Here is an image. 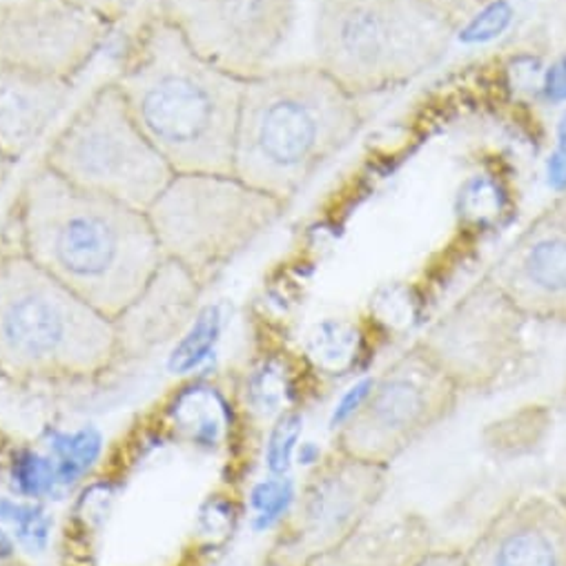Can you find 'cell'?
I'll use <instances>...</instances> for the list:
<instances>
[{
    "mask_svg": "<svg viewBox=\"0 0 566 566\" xmlns=\"http://www.w3.org/2000/svg\"><path fill=\"white\" fill-rule=\"evenodd\" d=\"M98 444H101V438L92 429H85L72 438H61L54 444L61 458L63 482H70L74 475H78L83 469L92 464V460L98 455Z\"/></svg>",
    "mask_w": 566,
    "mask_h": 566,
    "instance_id": "d6986e66",
    "label": "cell"
},
{
    "mask_svg": "<svg viewBox=\"0 0 566 566\" xmlns=\"http://www.w3.org/2000/svg\"><path fill=\"white\" fill-rule=\"evenodd\" d=\"M72 81L0 67V153L12 164L28 157L67 107Z\"/></svg>",
    "mask_w": 566,
    "mask_h": 566,
    "instance_id": "9a60e30c",
    "label": "cell"
},
{
    "mask_svg": "<svg viewBox=\"0 0 566 566\" xmlns=\"http://www.w3.org/2000/svg\"><path fill=\"white\" fill-rule=\"evenodd\" d=\"M289 206L245 186L234 175H175L146 210L168 261L203 286L263 237Z\"/></svg>",
    "mask_w": 566,
    "mask_h": 566,
    "instance_id": "8992f818",
    "label": "cell"
},
{
    "mask_svg": "<svg viewBox=\"0 0 566 566\" xmlns=\"http://www.w3.org/2000/svg\"><path fill=\"white\" fill-rule=\"evenodd\" d=\"M460 399L453 379L412 342L373 379L370 390L344 419L335 449L390 469L408 449L449 421Z\"/></svg>",
    "mask_w": 566,
    "mask_h": 566,
    "instance_id": "ba28073f",
    "label": "cell"
},
{
    "mask_svg": "<svg viewBox=\"0 0 566 566\" xmlns=\"http://www.w3.org/2000/svg\"><path fill=\"white\" fill-rule=\"evenodd\" d=\"M390 469L333 451L308 478L268 564L306 566L368 524L388 491Z\"/></svg>",
    "mask_w": 566,
    "mask_h": 566,
    "instance_id": "8fae6325",
    "label": "cell"
},
{
    "mask_svg": "<svg viewBox=\"0 0 566 566\" xmlns=\"http://www.w3.org/2000/svg\"><path fill=\"white\" fill-rule=\"evenodd\" d=\"M65 3L81 8L90 14L107 21L109 25H116L120 19H125L129 14L136 0H65Z\"/></svg>",
    "mask_w": 566,
    "mask_h": 566,
    "instance_id": "7402d4cb",
    "label": "cell"
},
{
    "mask_svg": "<svg viewBox=\"0 0 566 566\" xmlns=\"http://www.w3.org/2000/svg\"><path fill=\"white\" fill-rule=\"evenodd\" d=\"M199 293L201 283L186 268L166 259L146 291L114 319L120 350L125 346H153L168 339L192 315Z\"/></svg>",
    "mask_w": 566,
    "mask_h": 566,
    "instance_id": "2e32d148",
    "label": "cell"
},
{
    "mask_svg": "<svg viewBox=\"0 0 566 566\" xmlns=\"http://www.w3.org/2000/svg\"><path fill=\"white\" fill-rule=\"evenodd\" d=\"M462 551L467 566H566V509L553 493L513 495Z\"/></svg>",
    "mask_w": 566,
    "mask_h": 566,
    "instance_id": "5bb4252c",
    "label": "cell"
},
{
    "mask_svg": "<svg viewBox=\"0 0 566 566\" xmlns=\"http://www.w3.org/2000/svg\"><path fill=\"white\" fill-rule=\"evenodd\" d=\"M221 72L250 81L286 45L297 0H157L155 10Z\"/></svg>",
    "mask_w": 566,
    "mask_h": 566,
    "instance_id": "30bf717a",
    "label": "cell"
},
{
    "mask_svg": "<svg viewBox=\"0 0 566 566\" xmlns=\"http://www.w3.org/2000/svg\"><path fill=\"white\" fill-rule=\"evenodd\" d=\"M14 551L12 539L6 535V531H0V557H10Z\"/></svg>",
    "mask_w": 566,
    "mask_h": 566,
    "instance_id": "484cf974",
    "label": "cell"
},
{
    "mask_svg": "<svg viewBox=\"0 0 566 566\" xmlns=\"http://www.w3.org/2000/svg\"><path fill=\"white\" fill-rule=\"evenodd\" d=\"M366 120V98L348 92L315 61L270 67L243 83L232 175L291 206L353 144Z\"/></svg>",
    "mask_w": 566,
    "mask_h": 566,
    "instance_id": "3957f363",
    "label": "cell"
},
{
    "mask_svg": "<svg viewBox=\"0 0 566 566\" xmlns=\"http://www.w3.org/2000/svg\"><path fill=\"white\" fill-rule=\"evenodd\" d=\"M120 353L116 324L21 248L0 256V368L30 377L101 373Z\"/></svg>",
    "mask_w": 566,
    "mask_h": 566,
    "instance_id": "5b68a950",
    "label": "cell"
},
{
    "mask_svg": "<svg viewBox=\"0 0 566 566\" xmlns=\"http://www.w3.org/2000/svg\"><path fill=\"white\" fill-rule=\"evenodd\" d=\"M553 495H555V497L559 500V504L566 509V467H564V471H562V475H559V482L555 484Z\"/></svg>",
    "mask_w": 566,
    "mask_h": 566,
    "instance_id": "d4e9b609",
    "label": "cell"
},
{
    "mask_svg": "<svg viewBox=\"0 0 566 566\" xmlns=\"http://www.w3.org/2000/svg\"><path fill=\"white\" fill-rule=\"evenodd\" d=\"M112 81L175 175H232L245 81L201 59L157 12L136 28Z\"/></svg>",
    "mask_w": 566,
    "mask_h": 566,
    "instance_id": "7a4b0ae2",
    "label": "cell"
},
{
    "mask_svg": "<svg viewBox=\"0 0 566 566\" xmlns=\"http://www.w3.org/2000/svg\"><path fill=\"white\" fill-rule=\"evenodd\" d=\"M112 28L65 0H0V67L74 83Z\"/></svg>",
    "mask_w": 566,
    "mask_h": 566,
    "instance_id": "7c38bea8",
    "label": "cell"
},
{
    "mask_svg": "<svg viewBox=\"0 0 566 566\" xmlns=\"http://www.w3.org/2000/svg\"><path fill=\"white\" fill-rule=\"evenodd\" d=\"M531 322L482 274L421 337L464 395H491L520 384L531 368Z\"/></svg>",
    "mask_w": 566,
    "mask_h": 566,
    "instance_id": "9c48e42d",
    "label": "cell"
},
{
    "mask_svg": "<svg viewBox=\"0 0 566 566\" xmlns=\"http://www.w3.org/2000/svg\"><path fill=\"white\" fill-rule=\"evenodd\" d=\"M484 274L531 324L566 328V192L544 206Z\"/></svg>",
    "mask_w": 566,
    "mask_h": 566,
    "instance_id": "4fadbf2b",
    "label": "cell"
},
{
    "mask_svg": "<svg viewBox=\"0 0 566 566\" xmlns=\"http://www.w3.org/2000/svg\"><path fill=\"white\" fill-rule=\"evenodd\" d=\"M217 335V315L203 313L197 319V326L190 331V335L175 348L170 357V370L172 373H188L192 370L210 350Z\"/></svg>",
    "mask_w": 566,
    "mask_h": 566,
    "instance_id": "ac0fdd59",
    "label": "cell"
},
{
    "mask_svg": "<svg viewBox=\"0 0 566 566\" xmlns=\"http://www.w3.org/2000/svg\"><path fill=\"white\" fill-rule=\"evenodd\" d=\"M433 546L431 522L421 513H401L392 520L364 524L306 566H417Z\"/></svg>",
    "mask_w": 566,
    "mask_h": 566,
    "instance_id": "e0dca14e",
    "label": "cell"
},
{
    "mask_svg": "<svg viewBox=\"0 0 566 566\" xmlns=\"http://www.w3.org/2000/svg\"><path fill=\"white\" fill-rule=\"evenodd\" d=\"M12 168H14V164L3 153H0V188H3V184L12 175Z\"/></svg>",
    "mask_w": 566,
    "mask_h": 566,
    "instance_id": "cb8c5ba5",
    "label": "cell"
},
{
    "mask_svg": "<svg viewBox=\"0 0 566 566\" xmlns=\"http://www.w3.org/2000/svg\"><path fill=\"white\" fill-rule=\"evenodd\" d=\"M14 219L19 248L112 322L166 263L146 212L81 190L41 161L19 192Z\"/></svg>",
    "mask_w": 566,
    "mask_h": 566,
    "instance_id": "6da1fadb",
    "label": "cell"
},
{
    "mask_svg": "<svg viewBox=\"0 0 566 566\" xmlns=\"http://www.w3.org/2000/svg\"><path fill=\"white\" fill-rule=\"evenodd\" d=\"M471 3H473L475 8H480V6H484V3H491V0H471Z\"/></svg>",
    "mask_w": 566,
    "mask_h": 566,
    "instance_id": "4316f807",
    "label": "cell"
},
{
    "mask_svg": "<svg viewBox=\"0 0 566 566\" xmlns=\"http://www.w3.org/2000/svg\"><path fill=\"white\" fill-rule=\"evenodd\" d=\"M67 184L146 212L175 170L134 123L114 81L96 87L41 159Z\"/></svg>",
    "mask_w": 566,
    "mask_h": 566,
    "instance_id": "52a82bcc",
    "label": "cell"
},
{
    "mask_svg": "<svg viewBox=\"0 0 566 566\" xmlns=\"http://www.w3.org/2000/svg\"><path fill=\"white\" fill-rule=\"evenodd\" d=\"M455 28L431 0H317L315 63L368 98L438 65Z\"/></svg>",
    "mask_w": 566,
    "mask_h": 566,
    "instance_id": "277c9868",
    "label": "cell"
},
{
    "mask_svg": "<svg viewBox=\"0 0 566 566\" xmlns=\"http://www.w3.org/2000/svg\"><path fill=\"white\" fill-rule=\"evenodd\" d=\"M300 431H302V417L297 412H286L279 419L276 429L270 438V444H268V467H270V471L283 473L289 469L291 453L295 449Z\"/></svg>",
    "mask_w": 566,
    "mask_h": 566,
    "instance_id": "ffe728a7",
    "label": "cell"
},
{
    "mask_svg": "<svg viewBox=\"0 0 566 566\" xmlns=\"http://www.w3.org/2000/svg\"><path fill=\"white\" fill-rule=\"evenodd\" d=\"M417 566H467L462 546H433Z\"/></svg>",
    "mask_w": 566,
    "mask_h": 566,
    "instance_id": "603a6c76",
    "label": "cell"
},
{
    "mask_svg": "<svg viewBox=\"0 0 566 566\" xmlns=\"http://www.w3.org/2000/svg\"><path fill=\"white\" fill-rule=\"evenodd\" d=\"M17 482L21 484V489L25 493L39 495L52 486L54 471L45 460H41L36 455H28L17 464Z\"/></svg>",
    "mask_w": 566,
    "mask_h": 566,
    "instance_id": "44dd1931",
    "label": "cell"
}]
</instances>
